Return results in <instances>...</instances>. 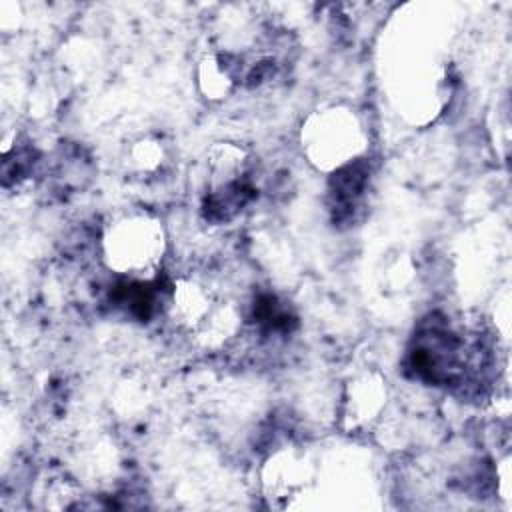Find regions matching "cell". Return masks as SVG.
<instances>
[{
  "instance_id": "7a4b0ae2",
  "label": "cell",
  "mask_w": 512,
  "mask_h": 512,
  "mask_svg": "<svg viewBox=\"0 0 512 512\" xmlns=\"http://www.w3.org/2000/svg\"><path fill=\"white\" fill-rule=\"evenodd\" d=\"M362 128L348 110H326L306 126V140L314 160L322 166H340L362 148Z\"/></svg>"
},
{
  "instance_id": "6da1fadb",
  "label": "cell",
  "mask_w": 512,
  "mask_h": 512,
  "mask_svg": "<svg viewBox=\"0 0 512 512\" xmlns=\"http://www.w3.org/2000/svg\"><path fill=\"white\" fill-rule=\"evenodd\" d=\"M164 230L148 214L118 218L104 234V258L118 274L146 276L164 254Z\"/></svg>"
}]
</instances>
